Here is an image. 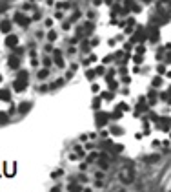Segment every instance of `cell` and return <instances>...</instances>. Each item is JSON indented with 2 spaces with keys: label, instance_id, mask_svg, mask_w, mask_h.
<instances>
[{
  "label": "cell",
  "instance_id": "obj_1",
  "mask_svg": "<svg viewBox=\"0 0 171 192\" xmlns=\"http://www.w3.org/2000/svg\"><path fill=\"white\" fill-rule=\"evenodd\" d=\"M157 13L160 17H169L171 15V0H158L157 2Z\"/></svg>",
  "mask_w": 171,
  "mask_h": 192
},
{
  "label": "cell",
  "instance_id": "obj_2",
  "mask_svg": "<svg viewBox=\"0 0 171 192\" xmlns=\"http://www.w3.org/2000/svg\"><path fill=\"white\" fill-rule=\"evenodd\" d=\"M26 86H27V73H26V72H20L18 77H17L15 82H13V88H15L17 92H22V90H26Z\"/></svg>",
  "mask_w": 171,
  "mask_h": 192
},
{
  "label": "cell",
  "instance_id": "obj_3",
  "mask_svg": "<svg viewBox=\"0 0 171 192\" xmlns=\"http://www.w3.org/2000/svg\"><path fill=\"white\" fill-rule=\"evenodd\" d=\"M118 177H120V181H122V183H131V181L135 179L133 168H131V167H129V168H128V167H124V168L120 170V174H118Z\"/></svg>",
  "mask_w": 171,
  "mask_h": 192
},
{
  "label": "cell",
  "instance_id": "obj_4",
  "mask_svg": "<svg viewBox=\"0 0 171 192\" xmlns=\"http://www.w3.org/2000/svg\"><path fill=\"white\" fill-rule=\"evenodd\" d=\"M0 31L9 33V31H11V20H2V22H0Z\"/></svg>",
  "mask_w": 171,
  "mask_h": 192
},
{
  "label": "cell",
  "instance_id": "obj_5",
  "mask_svg": "<svg viewBox=\"0 0 171 192\" xmlns=\"http://www.w3.org/2000/svg\"><path fill=\"white\" fill-rule=\"evenodd\" d=\"M17 42H18V37H17V35H9V37L6 38V44H7L9 48H15Z\"/></svg>",
  "mask_w": 171,
  "mask_h": 192
},
{
  "label": "cell",
  "instance_id": "obj_6",
  "mask_svg": "<svg viewBox=\"0 0 171 192\" xmlns=\"http://www.w3.org/2000/svg\"><path fill=\"white\" fill-rule=\"evenodd\" d=\"M15 20L18 22L20 26H27V19H26V17H24L22 13H17V17H15Z\"/></svg>",
  "mask_w": 171,
  "mask_h": 192
},
{
  "label": "cell",
  "instance_id": "obj_7",
  "mask_svg": "<svg viewBox=\"0 0 171 192\" xmlns=\"http://www.w3.org/2000/svg\"><path fill=\"white\" fill-rule=\"evenodd\" d=\"M18 66H20V60H18L17 57H11V59H9V68H13V70H17Z\"/></svg>",
  "mask_w": 171,
  "mask_h": 192
},
{
  "label": "cell",
  "instance_id": "obj_8",
  "mask_svg": "<svg viewBox=\"0 0 171 192\" xmlns=\"http://www.w3.org/2000/svg\"><path fill=\"white\" fill-rule=\"evenodd\" d=\"M0 99H2V101H9V99H11L9 90H0Z\"/></svg>",
  "mask_w": 171,
  "mask_h": 192
},
{
  "label": "cell",
  "instance_id": "obj_9",
  "mask_svg": "<svg viewBox=\"0 0 171 192\" xmlns=\"http://www.w3.org/2000/svg\"><path fill=\"white\" fill-rule=\"evenodd\" d=\"M47 77V70H40L38 72V79H46Z\"/></svg>",
  "mask_w": 171,
  "mask_h": 192
},
{
  "label": "cell",
  "instance_id": "obj_10",
  "mask_svg": "<svg viewBox=\"0 0 171 192\" xmlns=\"http://www.w3.org/2000/svg\"><path fill=\"white\" fill-rule=\"evenodd\" d=\"M29 110V103H22V106H20V112H27Z\"/></svg>",
  "mask_w": 171,
  "mask_h": 192
},
{
  "label": "cell",
  "instance_id": "obj_11",
  "mask_svg": "<svg viewBox=\"0 0 171 192\" xmlns=\"http://www.w3.org/2000/svg\"><path fill=\"white\" fill-rule=\"evenodd\" d=\"M47 37H49V40H55V38H57V33H55V31H49Z\"/></svg>",
  "mask_w": 171,
  "mask_h": 192
},
{
  "label": "cell",
  "instance_id": "obj_12",
  "mask_svg": "<svg viewBox=\"0 0 171 192\" xmlns=\"http://www.w3.org/2000/svg\"><path fill=\"white\" fill-rule=\"evenodd\" d=\"M111 192H128V190L122 189V187H116V189H111Z\"/></svg>",
  "mask_w": 171,
  "mask_h": 192
},
{
  "label": "cell",
  "instance_id": "obj_13",
  "mask_svg": "<svg viewBox=\"0 0 171 192\" xmlns=\"http://www.w3.org/2000/svg\"><path fill=\"white\" fill-rule=\"evenodd\" d=\"M7 119V114H4V112H0V121H6Z\"/></svg>",
  "mask_w": 171,
  "mask_h": 192
},
{
  "label": "cell",
  "instance_id": "obj_14",
  "mask_svg": "<svg viewBox=\"0 0 171 192\" xmlns=\"http://www.w3.org/2000/svg\"><path fill=\"white\" fill-rule=\"evenodd\" d=\"M0 79H2V77H0Z\"/></svg>",
  "mask_w": 171,
  "mask_h": 192
}]
</instances>
